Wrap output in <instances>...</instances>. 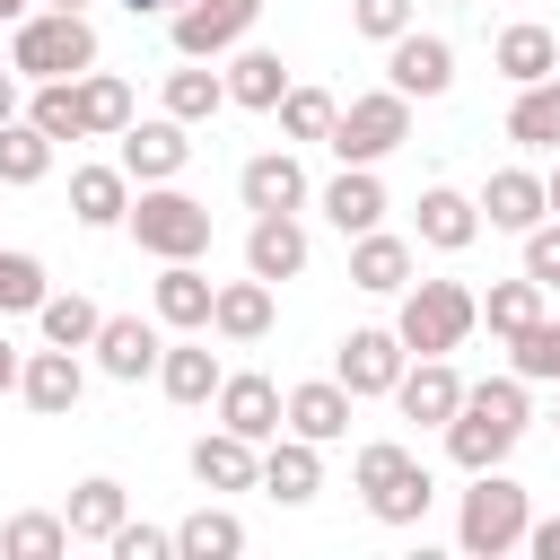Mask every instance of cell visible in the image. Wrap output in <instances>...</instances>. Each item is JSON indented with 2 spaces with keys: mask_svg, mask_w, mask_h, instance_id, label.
<instances>
[{
  "mask_svg": "<svg viewBox=\"0 0 560 560\" xmlns=\"http://www.w3.org/2000/svg\"><path fill=\"white\" fill-rule=\"evenodd\" d=\"M516 438H525V376H481V385H464V402H455V420H446V455H455L464 472H490V464L516 455Z\"/></svg>",
  "mask_w": 560,
  "mask_h": 560,
  "instance_id": "obj_1",
  "label": "cell"
},
{
  "mask_svg": "<svg viewBox=\"0 0 560 560\" xmlns=\"http://www.w3.org/2000/svg\"><path fill=\"white\" fill-rule=\"evenodd\" d=\"M350 481H359V499H368V516L376 525H420L429 516V464L402 446V438H368L359 446V464H350Z\"/></svg>",
  "mask_w": 560,
  "mask_h": 560,
  "instance_id": "obj_2",
  "label": "cell"
},
{
  "mask_svg": "<svg viewBox=\"0 0 560 560\" xmlns=\"http://www.w3.org/2000/svg\"><path fill=\"white\" fill-rule=\"evenodd\" d=\"M9 70L18 79H79V70H96L88 9H26L18 18V44H9Z\"/></svg>",
  "mask_w": 560,
  "mask_h": 560,
  "instance_id": "obj_3",
  "label": "cell"
},
{
  "mask_svg": "<svg viewBox=\"0 0 560 560\" xmlns=\"http://www.w3.org/2000/svg\"><path fill=\"white\" fill-rule=\"evenodd\" d=\"M481 324V298L464 289V280H411L402 289V350L411 359H446V350H464V332Z\"/></svg>",
  "mask_w": 560,
  "mask_h": 560,
  "instance_id": "obj_4",
  "label": "cell"
},
{
  "mask_svg": "<svg viewBox=\"0 0 560 560\" xmlns=\"http://www.w3.org/2000/svg\"><path fill=\"white\" fill-rule=\"evenodd\" d=\"M122 228H131L140 254H158V262H201V254H210V210H201L192 192H175V184H140V201H131Z\"/></svg>",
  "mask_w": 560,
  "mask_h": 560,
  "instance_id": "obj_5",
  "label": "cell"
},
{
  "mask_svg": "<svg viewBox=\"0 0 560 560\" xmlns=\"http://www.w3.org/2000/svg\"><path fill=\"white\" fill-rule=\"evenodd\" d=\"M411 140V96L402 88H368V96H350L341 114H332V158L341 166H376V158H394Z\"/></svg>",
  "mask_w": 560,
  "mask_h": 560,
  "instance_id": "obj_6",
  "label": "cell"
},
{
  "mask_svg": "<svg viewBox=\"0 0 560 560\" xmlns=\"http://www.w3.org/2000/svg\"><path fill=\"white\" fill-rule=\"evenodd\" d=\"M525 525H534V508H525V490L490 464V472H472V490H464V516H455V542L472 551V560H499V551H516L525 542Z\"/></svg>",
  "mask_w": 560,
  "mask_h": 560,
  "instance_id": "obj_7",
  "label": "cell"
},
{
  "mask_svg": "<svg viewBox=\"0 0 560 560\" xmlns=\"http://www.w3.org/2000/svg\"><path fill=\"white\" fill-rule=\"evenodd\" d=\"M254 18H262V0H184L166 18V35H175L184 61H210V52H236L254 35Z\"/></svg>",
  "mask_w": 560,
  "mask_h": 560,
  "instance_id": "obj_8",
  "label": "cell"
},
{
  "mask_svg": "<svg viewBox=\"0 0 560 560\" xmlns=\"http://www.w3.org/2000/svg\"><path fill=\"white\" fill-rule=\"evenodd\" d=\"M402 368H411V350H402V332H385V324H359V332L332 350V376H341L350 394H394Z\"/></svg>",
  "mask_w": 560,
  "mask_h": 560,
  "instance_id": "obj_9",
  "label": "cell"
},
{
  "mask_svg": "<svg viewBox=\"0 0 560 560\" xmlns=\"http://www.w3.org/2000/svg\"><path fill=\"white\" fill-rule=\"evenodd\" d=\"M219 429H236V438H254V446H271L280 429H289V394L271 385V376H219Z\"/></svg>",
  "mask_w": 560,
  "mask_h": 560,
  "instance_id": "obj_10",
  "label": "cell"
},
{
  "mask_svg": "<svg viewBox=\"0 0 560 560\" xmlns=\"http://www.w3.org/2000/svg\"><path fill=\"white\" fill-rule=\"evenodd\" d=\"M385 70H394V88H402V96H446V88H455V44H446V35H420V26H402V35L385 44Z\"/></svg>",
  "mask_w": 560,
  "mask_h": 560,
  "instance_id": "obj_11",
  "label": "cell"
},
{
  "mask_svg": "<svg viewBox=\"0 0 560 560\" xmlns=\"http://www.w3.org/2000/svg\"><path fill=\"white\" fill-rule=\"evenodd\" d=\"M88 350H96V368H105L114 385H140V376L166 359V341H158V324H149V315H105Z\"/></svg>",
  "mask_w": 560,
  "mask_h": 560,
  "instance_id": "obj_12",
  "label": "cell"
},
{
  "mask_svg": "<svg viewBox=\"0 0 560 560\" xmlns=\"http://www.w3.org/2000/svg\"><path fill=\"white\" fill-rule=\"evenodd\" d=\"M184 158H192V140H184V122H175V114H158V122H131V131H122V175H131V184H175V175H184Z\"/></svg>",
  "mask_w": 560,
  "mask_h": 560,
  "instance_id": "obj_13",
  "label": "cell"
},
{
  "mask_svg": "<svg viewBox=\"0 0 560 560\" xmlns=\"http://www.w3.org/2000/svg\"><path fill=\"white\" fill-rule=\"evenodd\" d=\"M245 271H254V280H298V271H306V228H298V210H254V228H245Z\"/></svg>",
  "mask_w": 560,
  "mask_h": 560,
  "instance_id": "obj_14",
  "label": "cell"
},
{
  "mask_svg": "<svg viewBox=\"0 0 560 560\" xmlns=\"http://www.w3.org/2000/svg\"><path fill=\"white\" fill-rule=\"evenodd\" d=\"M481 219H490V228H508V236L542 228V219H551V192H542V175H525V166H499V175L481 184Z\"/></svg>",
  "mask_w": 560,
  "mask_h": 560,
  "instance_id": "obj_15",
  "label": "cell"
},
{
  "mask_svg": "<svg viewBox=\"0 0 560 560\" xmlns=\"http://www.w3.org/2000/svg\"><path fill=\"white\" fill-rule=\"evenodd\" d=\"M192 481H201V490H262V455H254V438H236V429L192 438Z\"/></svg>",
  "mask_w": 560,
  "mask_h": 560,
  "instance_id": "obj_16",
  "label": "cell"
},
{
  "mask_svg": "<svg viewBox=\"0 0 560 560\" xmlns=\"http://www.w3.org/2000/svg\"><path fill=\"white\" fill-rule=\"evenodd\" d=\"M394 402H402V420L446 429V420H455V402H464V376H455L446 359H411V368H402V385H394Z\"/></svg>",
  "mask_w": 560,
  "mask_h": 560,
  "instance_id": "obj_17",
  "label": "cell"
},
{
  "mask_svg": "<svg viewBox=\"0 0 560 560\" xmlns=\"http://www.w3.org/2000/svg\"><path fill=\"white\" fill-rule=\"evenodd\" d=\"M350 385L341 376H315V385H289V429L298 438H315V446H332V438H350Z\"/></svg>",
  "mask_w": 560,
  "mask_h": 560,
  "instance_id": "obj_18",
  "label": "cell"
},
{
  "mask_svg": "<svg viewBox=\"0 0 560 560\" xmlns=\"http://www.w3.org/2000/svg\"><path fill=\"white\" fill-rule=\"evenodd\" d=\"M262 490L280 499V508H306L315 490H324V455H315V438H271V455H262Z\"/></svg>",
  "mask_w": 560,
  "mask_h": 560,
  "instance_id": "obj_19",
  "label": "cell"
},
{
  "mask_svg": "<svg viewBox=\"0 0 560 560\" xmlns=\"http://www.w3.org/2000/svg\"><path fill=\"white\" fill-rule=\"evenodd\" d=\"M472 236H481V201H472V192H455V184H429V192H420V245L464 254Z\"/></svg>",
  "mask_w": 560,
  "mask_h": 560,
  "instance_id": "obj_20",
  "label": "cell"
},
{
  "mask_svg": "<svg viewBox=\"0 0 560 560\" xmlns=\"http://www.w3.org/2000/svg\"><path fill=\"white\" fill-rule=\"evenodd\" d=\"M350 289H368V298L411 289V245H402V236H385V228L350 236Z\"/></svg>",
  "mask_w": 560,
  "mask_h": 560,
  "instance_id": "obj_21",
  "label": "cell"
},
{
  "mask_svg": "<svg viewBox=\"0 0 560 560\" xmlns=\"http://www.w3.org/2000/svg\"><path fill=\"white\" fill-rule=\"evenodd\" d=\"M149 298H158V324H175V332H201V324H210V306H219V289H210V271H201V262H166Z\"/></svg>",
  "mask_w": 560,
  "mask_h": 560,
  "instance_id": "obj_22",
  "label": "cell"
},
{
  "mask_svg": "<svg viewBox=\"0 0 560 560\" xmlns=\"http://www.w3.org/2000/svg\"><path fill=\"white\" fill-rule=\"evenodd\" d=\"M79 385H88V376H79V359H70L61 341H52V350H35V359H26V376H18V394H26V411H44V420H61V411H79Z\"/></svg>",
  "mask_w": 560,
  "mask_h": 560,
  "instance_id": "obj_23",
  "label": "cell"
},
{
  "mask_svg": "<svg viewBox=\"0 0 560 560\" xmlns=\"http://www.w3.org/2000/svg\"><path fill=\"white\" fill-rule=\"evenodd\" d=\"M236 192H245V210H298L306 201V166L289 149H262V158H245Z\"/></svg>",
  "mask_w": 560,
  "mask_h": 560,
  "instance_id": "obj_24",
  "label": "cell"
},
{
  "mask_svg": "<svg viewBox=\"0 0 560 560\" xmlns=\"http://www.w3.org/2000/svg\"><path fill=\"white\" fill-rule=\"evenodd\" d=\"M70 219L79 228H122L131 219V175L122 166H79L70 175Z\"/></svg>",
  "mask_w": 560,
  "mask_h": 560,
  "instance_id": "obj_25",
  "label": "cell"
},
{
  "mask_svg": "<svg viewBox=\"0 0 560 560\" xmlns=\"http://www.w3.org/2000/svg\"><path fill=\"white\" fill-rule=\"evenodd\" d=\"M324 219H332L341 236H368V228L385 219V184H376V166H341V175L324 184Z\"/></svg>",
  "mask_w": 560,
  "mask_h": 560,
  "instance_id": "obj_26",
  "label": "cell"
},
{
  "mask_svg": "<svg viewBox=\"0 0 560 560\" xmlns=\"http://www.w3.org/2000/svg\"><path fill=\"white\" fill-rule=\"evenodd\" d=\"M70 542H114V525L131 516V499H122V481H105V472H88L79 490H70Z\"/></svg>",
  "mask_w": 560,
  "mask_h": 560,
  "instance_id": "obj_27",
  "label": "cell"
},
{
  "mask_svg": "<svg viewBox=\"0 0 560 560\" xmlns=\"http://www.w3.org/2000/svg\"><path fill=\"white\" fill-rule=\"evenodd\" d=\"M289 96V61L280 52H262V44H245L236 61H228V105H254V114H271Z\"/></svg>",
  "mask_w": 560,
  "mask_h": 560,
  "instance_id": "obj_28",
  "label": "cell"
},
{
  "mask_svg": "<svg viewBox=\"0 0 560 560\" xmlns=\"http://www.w3.org/2000/svg\"><path fill=\"white\" fill-rule=\"evenodd\" d=\"M210 332H228V341H262L271 332V280H228L219 289V306H210Z\"/></svg>",
  "mask_w": 560,
  "mask_h": 560,
  "instance_id": "obj_29",
  "label": "cell"
},
{
  "mask_svg": "<svg viewBox=\"0 0 560 560\" xmlns=\"http://www.w3.org/2000/svg\"><path fill=\"white\" fill-rule=\"evenodd\" d=\"M499 70H508L516 88H534V79H551V70H560V44H551V26H534V18H516V26H499Z\"/></svg>",
  "mask_w": 560,
  "mask_h": 560,
  "instance_id": "obj_30",
  "label": "cell"
},
{
  "mask_svg": "<svg viewBox=\"0 0 560 560\" xmlns=\"http://www.w3.org/2000/svg\"><path fill=\"white\" fill-rule=\"evenodd\" d=\"M158 385H166V402H219V359L201 350V341H175L166 359H158Z\"/></svg>",
  "mask_w": 560,
  "mask_h": 560,
  "instance_id": "obj_31",
  "label": "cell"
},
{
  "mask_svg": "<svg viewBox=\"0 0 560 560\" xmlns=\"http://www.w3.org/2000/svg\"><path fill=\"white\" fill-rule=\"evenodd\" d=\"M61 551H70V516L52 508H18L0 525V560H61Z\"/></svg>",
  "mask_w": 560,
  "mask_h": 560,
  "instance_id": "obj_32",
  "label": "cell"
},
{
  "mask_svg": "<svg viewBox=\"0 0 560 560\" xmlns=\"http://www.w3.org/2000/svg\"><path fill=\"white\" fill-rule=\"evenodd\" d=\"M508 140H525V149H560V70L534 79V88H516V105H508Z\"/></svg>",
  "mask_w": 560,
  "mask_h": 560,
  "instance_id": "obj_33",
  "label": "cell"
},
{
  "mask_svg": "<svg viewBox=\"0 0 560 560\" xmlns=\"http://www.w3.org/2000/svg\"><path fill=\"white\" fill-rule=\"evenodd\" d=\"M79 114H88V140H122L131 131V88L114 70H79Z\"/></svg>",
  "mask_w": 560,
  "mask_h": 560,
  "instance_id": "obj_34",
  "label": "cell"
},
{
  "mask_svg": "<svg viewBox=\"0 0 560 560\" xmlns=\"http://www.w3.org/2000/svg\"><path fill=\"white\" fill-rule=\"evenodd\" d=\"M219 105H228V70H201V61L166 70V114L175 122H210Z\"/></svg>",
  "mask_w": 560,
  "mask_h": 560,
  "instance_id": "obj_35",
  "label": "cell"
},
{
  "mask_svg": "<svg viewBox=\"0 0 560 560\" xmlns=\"http://www.w3.org/2000/svg\"><path fill=\"white\" fill-rule=\"evenodd\" d=\"M175 551H184V560H236V551H245V525H236L228 508H192V516L175 525Z\"/></svg>",
  "mask_w": 560,
  "mask_h": 560,
  "instance_id": "obj_36",
  "label": "cell"
},
{
  "mask_svg": "<svg viewBox=\"0 0 560 560\" xmlns=\"http://www.w3.org/2000/svg\"><path fill=\"white\" fill-rule=\"evenodd\" d=\"M534 315H542V280H534V271H525V280H490V298H481V324H490L499 341H516Z\"/></svg>",
  "mask_w": 560,
  "mask_h": 560,
  "instance_id": "obj_37",
  "label": "cell"
},
{
  "mask_svg": "<svg viewBox=\"0 0 560 560\" xmlns=\"http://www.w3.org/2000/svg\"><path fill=\"white\" fill-rule=\"evenodd\" d=\"M44 175H52V131L0 122V184H44Z\"/></svg>",
  "mask_w": 560,
  "mask_h": 560,
  "instance_id": "obj_38",
  "label": "cell"
},
{
  "mask_svg": "<svg viewBox=\"0 0 560 560\" xmlns=\"http://www.w3.org/2000/svg\"><path fill=\"white\" fill-rule=\"evenodd\" d=\"M35 131L52 140H88V114H79V79H35V105H26Z\"/></svg>",
  "mask_w": 560,
  "mask_h": 560,
  "instance_id": "obj_39",
  "label": "cell"
},
{
  "mask_svg": "<svg viewBox=\"0 0 560 560\" xmlns=\"http://www.w3.org/2000/svg\"><path fill=\"white\" fill-rule=\"evenodd\" d=\"M508 350H516V376L525 385H560V315H534Z\"/></svg>",
  "mask_w": 560,
  "mask_h": 560,
  "instance_id": "obj_40",
  "label": "cell"
},
{
  "mask_svg": "<svg viewBox=\"0 0 560 560\" xmlns=\"http://www.w3.org/2000/svg\"><path fill=\"white\" fill-rule=\"evenodd\" d=\"M271 114H280V131H289V140H332V114H341V105H332L324 88H289Z\"/></svg>",
  "mask_w": 560,
  "mask_h": 560,
  "instance_id": "obj_41",
  "label": "cell"
},
{
  "mask_svg": "<svg viewBox=\"0 0 560 560\" xmlns=\"http://www.w3.org/2000/svg\"><path fill=\"white\" fill-rule=\"evenodd\" d=\"M35 315H44V341H61V350H88V341H96V324H105L79 289H70V298H44Z\"/></svg>",
  "mask_w": 560,
  "mask_h": 560,
  "instance_id": "obj_42",
  "label": "cell"
},
{
  "mask_svg": "<svg viewBox=\"0 0 560 560\" xmlns=\"http://www.w3.org/2000/svg\"><path fill=\"white\" fill-rule=\"evenodd\" d=\"M52 289H44V262L35 254H0V315H35Z\"/></svg>",
  "mask_w": 560,
  "mask_h": 560,
  "instance_id": "obj_43",
  "label": "cell"
},
{
  "mask_svg": "<svg viewBox=\"0 0 560 560\" xmlns=\"http://www.w3.org/2000/svg\"><path fill=\"white\" fill-rule=\"evenodd\" d=\"M350 26H359L368 44H394V35L411 26V0H350Z\"/></svg>",
  "mask_w": 560,
  "mask_h": 560,
  "instance_id": "obj_44",
  "label": "cell"
},
{
  "mask_svg": "<svg viewBox=\"0 0 560 560\" xmlns=\"http://www.w3.org/2000/svg\"><path fill=\"white\" fill-rule=\"evenodd\" d=\"M105 551H114V560H166V551H175V534H158V525H131V516H122Z\"/></svg>",
  "mask_w": 560,
  "mask_h": 560,
  "instance_id": "obj_45",
  "label": "cell"
},
{
  "mask_svg": "<svg viewBox=\"0 0 560 560\" xmlns=\"http://www.w3.org/2000/svg\"><path fill=\"white\" fill-rule=\"evenodd\" d=\"M525 271H534L542 289H560V219H542V228H525Z\"/></svg>",
  "mask_w": 560,
  "mask_h": 560,
  "instance_id": "obj_46",
  "label": "cell"
},
{
  "mask_svg": "<svg viewBox=\"0 0 560 560\" xmlns=\"http://www.w3.org/2000/svg\"><path fill=\"white\" fill-rule=\"evenodd\" d=\"M525 551H534V560H560V516H542V525H525Z\"/></svg>",
  "mask_w": 560,
  "mask_h": 560,
  "instance_id": "obj_47",
  "label": "cell"
},
{
  "mask_svg": "<svg viewBox=\"0 0 560 560\" xmlns=\"http://www.w3.org/2000/svg\"><path fill=\"white\" fill-rule=\"evenodd\" d=\"M18 376H26V359H18L9 341H0V394H18Z\"/></svg>",
  "mask_w": 560,
  "mask_h": 560,
  "instance_id": "obj_48",
  "label": "cell"
},
{
  "mask_svg": "<svg viewBox=\"0 0 560 560\" xmlns=\"http://www.w3.org/2000/svg\"><path fill=\"white\" fill-rule=\"evenodd\" d=\"M122 9H131V18H175L184 0H122Z\"/></svg>",
  "mask_w": 560,
  "mask_h": 560,
  "instance_id": "obj_49",
  "label": "cell"
},
{
  "mask_svg": "<svg viewBox=\"0 0 560 560\" xmlns=\"http://www.w3.org/2000/svg\"><path fill=\"white\" fill-rule=\"evenodd\" d=\"M0 122H18V79L0 70Z\"/></svg>",
  "mask_w": 560,
  "mask_h": 560,
  "instance_id": "obj_50",
  "label": "cell"
},
{
  "mask_svg": "<svg viewBox=\"0 0 560 560\" xmlns=\"http://www.w3.org/2000/svg\"><path fill=\"white\" fill-rule=\"evenodd\" d=\"M542 192H551V219H560V166H551V175H542Z\"/></svg>",
  "mask_w": 560,
  "mask_h": 560,
  "instance_id": "obj_51",
  "label": "cell"
},
{
  "mask_svg": "<svg viewBox=\"0 0 560 560\" xmlns=\"http://www.w3.org/2000/svg\"><path fill=\"white\" fill-rule=\"evenodd\" d=\"M0 18H26V0H0Z\"/></svg>",
  "mask_w": 560,
  "mask_h": 560,
  "instance_id": "obj_52",
  "label": "cell"
},
{
  "mask_svg": "<svg viewBox=\"0 0 560 560\" xmlns=\"http://www.w3.org/2000/svg\"><path fill=\"white\" fill-rule=\"evenodd\" d=\"M52 9H88V0H52Z\"/></svg>",
  "mask_w": 560,
  "mask_h": 560,
  "instance_id": "obj_53",
  "label": "cell"
}]
</instances>
